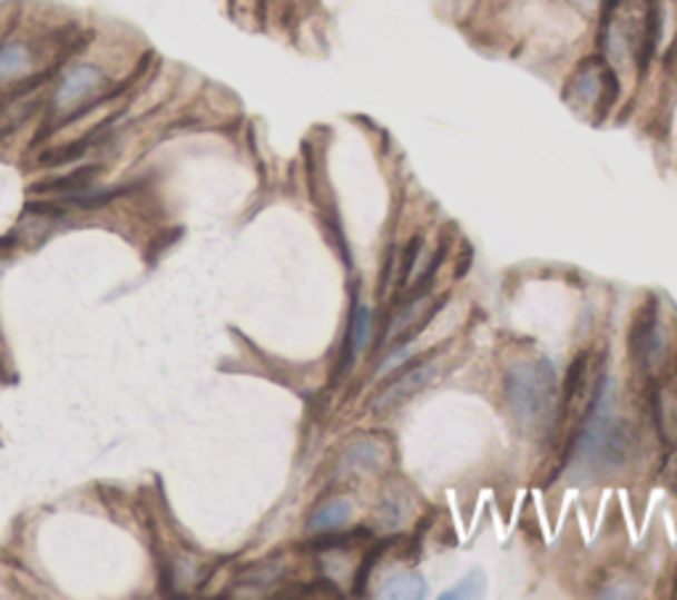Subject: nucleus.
<instances>
[{
    "mask_svg": "<svg viewBox=\"0 0 677 600\" xmlns=\"http://www.w3.org/2000/svg\"><path fill=\"white\" fill-rule=\"evenodd\" d=\"M630 426L611 411V381L601 376L592 390L582 434L577 440V469L580 474H609V471L622 469L630 458Z\"/></svg>",
    "mask_w": 677,
    "mask_h": 600,
    "instance_id": "obj_1",
    "label": "nucleus"
},
{
    "mask_svg": "<svg viewBox=\"0 0 677 600\" xmlns=\"http://www.w3.org/2000/svg\"><path fill=\"white\" fill-rule=\"evenodd\" d=\"M506 400L524 426L550 421L556 405V368L546 357L513 365L503 381Z\"/></svg>",
    "mask_w": 677,
    "mask_h": 600,
    "instance_id": "obj_2",
    "label": "nucleus"
},
{
    "mask_svg": "<svg viewBox=\"0 0 677 600\" xmlns=\"http://www.w3.org/2000/svg\"><path fill=\"white\" fill-rule=\"evenodd\" d=\"M111 96L117 94L111 90V77L101 63L88 59L72 61L56 77L51 98H48V115L56 122H67V119Z\"/></svg>",
    "mask_w": 677,
    "mask_h": 600,
    "instance_id": "obj_3",
    "label": "nucleus"
},
{
    "mask_svg": "<svg viewBox=\"0 0 677 600\" xmlns=\"http://www.w3.org/2000/svg\"><path fill=\"white\" fill-rule=\"evenodd\" d=\"M46 69L40 40L30 32L0 35V88H24Z\"/></svg>",
    "mask_w": 677,
    "mask_h": 600,
    "instance_id": "obj_4",
    "label": "nucleus"
},
{
    "mask_svg": "<svg viewBox=\"0 0 677 600\" xmlns=\"http://www.w3.org/2000/svg\"><path fill=\"white\" fill-rule=\"evenodd\" d=\"M436 378V365L434 363H423L415 365V368L405 371L402 376H398L390 384L384 386L373 400V411H390V407L402 405L405 400H411L413 394H419L423 386L432 384Z\"/></svg>",
    "mask_w": 677,
    "mask_h": 600,
    "instance_id": "obj_5",
    "label": "nucleus"
},
{
    "mask_svg": "<svg viewBox=\"0 0 677 600\" xmlns=\"http://www.w3.org/2000/svg\"><path fill=\"white\" fill-rule=\"evenodd\" d=\"M630 350L632 357L640 360L646 368H654L661 360V350H665V338H661V326L659 315L654 307H648L640 313V321L632 326L630 334Z\"/></svg>",
    "mask_w": 677,
    "mask_h": 600,
    "instance_id": "obj_6",
    "label": "nucleus"
},
{
    "mask_svg": "<svg viewBox=\"0 0 677 600\" xmlns=\"http://www.w3.org/2000/svg\"><path fill=\"white\" fill-rule=\"evenodd\" d=\"M381 461H384V450L373 440H360L350 444L347 455H344V469L352 474H369V471L379 469Z\"/></svg>",
    "mask_w": 677,
    "mask_h": 600,
    "instance_id": "obj_7",
    "label": "nucleus"
},
{
    "mask_svg": "<svg viewBox=\"0 0 677 600\" xmlns=\"http://www.w3.org/2000/svg\"><path fill=\"white\" fill-rule=\"evenodd\" d=\"M352 517V505L347 500H334V503H326L323 508H317L313 513V519H310L307 529L310 532H334Z\"/></svg>",
    "mask_w": 677,
    "mask_h": 600,
    "instance_id": "obj_8",
    "label": "nucleus"
},
{
    "mask_svg": "<svg viewBox=\"0 0 677 600\" xmlns=\"http://www.w3.org/2000/svg\"><path fill=\"white\" fill-rule=\"evenodd\" d=\"M381 598H423L426 596V582L421 580L415 571H400L384 582V590L379 592Z\"/></svg>",
    "mask_w": 677,
    "mask_h": 600,
    "instance_id": "obj_9",
    "label": "nucleus"
},
{
    "mask_svg": "<svg viewBox=\"0 0 677 600\" xmlns=\"http://www.w3.org/2000/svg\"><path fill=\"white\" fill-rule=\"evenodd\" d=\"M371 328H373L371 309L365 305H357L355 313H352V321H350V336H347L350 360L355 357L357 352H363L365 344L371 342Z\"/></svg>",
    "mask_w": 677,
    "mask_h": 600,
    "instance_id": "obj_10",
    "label": "nucleus"
},
{
    "mask_svg": "<svg viewBox=\"0 0 677 600\" xmlns=\"http://www.w3.org/2000/svg\"><path fill=\"white\" fill-rule=\"evenodd\" d=\"M484 588H487V580H484V574L482 571H469V574L463 577L461 582L455 584L453 590H448V592H442V598L444 600H453V598H479L484 592Z\"/></svg>",
    "mask_w": 677,
    "mask_h": 600,
    "instance_id": "obj_11",
    "label": "nucleus"
},
{
    "mask_svg": "<svg viewBox=\"0 0 677 600\" xmlns=\"http://www.w3.org/2000/svg\"><path fill=\"white\" fill-rule=\"evenodd\" d=\"M419 254H421V238H413L411 246H408L405 263H402V286H405L408 281H411V273H413V267H415V259H419Z\"/></svg>",
    "mask_w": 677,
    "mask_h": 600,
    "instance_id": "obj_12",
    "label": "nucleus"
}]
</instances>
